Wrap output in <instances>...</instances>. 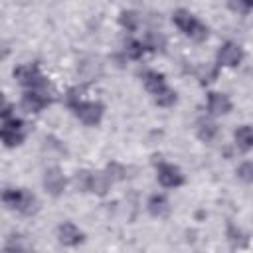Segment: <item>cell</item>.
Returning <instances> with one entry per match:
<instances>
[{"label": "cell", "mask_w": 253, "mask_h": 253, "mask_svg": "<svg viewBox=\"0 0 253 253\" xmlns=\"http://www.w3.org/2000/svg\"><path fill=\"white\" fill-rule=\"evenodd\" d=\"M174 24H176L188 38H192V40H196V42H202V40L208 38V28H206L194 14H190V12L184 10V8H180V10L174 12Z\"/></svg>", "instance_id": "6da1fadb"}, {"label": "cell", "mask_w": 253, "mask_h": 253, "mask_svg": "<svg viewBox=\"0 0 253 253\" xmlns=\"http://www.w3.org/2000/svg\"><path fill=\"white\" fill-rule=\"evenodd\" d=\"M2 200L4 204L10 208V210H16L20 213H34L38 210V202H36V196L26 192V190H4L2 194Z\"/></svg>", "instance_id": "7a4b0ae2"}, {"label": "cell", "mask_w": 253, "mask_h": 253, "mask_svg": "<svg viewBox=\"0 0 253 253\" xmlns=\"http://www.w3.org/2000/svg\"><path fill=\"white\" fill-rule=\"evenodd\" d=\"M14 77L20 81V85L30 87V91H47V79L40 73L38 65H34V63L16 67Z\"/></svg>", "instance_id": "3957f363"}, {"label": "cell", "mask_w": 253, "mask_h": 253, "mask_svg": "<svg viewBox=\"0 0 253 253\" xmlns=\"http://www.w3.org/2000/svg\"><path fill=\"white\" fill-rule=\"evenodd\" d=\"M75 109V115L85 123V125H97L103 117V105L95 101H77L71 105Z\"/></svg>", "instance_id": "277c9868"}, {"label": "cell", "mask_w": 253, "mask_h": 253, "mask_svg": "<svg viewBox=\"0 0 253 253\" xmlns=\"http://www.w3.org/2000/svg\"><path fill=\"white\" fill-rule=\"evenodd\" d=\"M22 126H24V123H22L20 119H16V117L4 119V123H2V142H4L8 148L22 144V140H24Z\"/></svg>", "instance_id": "5b68a950"}, {"label": "cell", "mask_w": 253, "mask_h": 253, "mask_svg": "<svg viewBox=\"0 0 253 253\" xmlns=\"http://www.w3.org/2000/svg\"><path fill=\"white\" fill-rule=\"evenodd\" d=\"M243 59V49L233 43V42H227L219 47L217 51V63L219 65H225V67H235L239 61Z\"/></svg>", "instance_id": "8992f818"}, {"label": "cell", "mask_w": 253, "mask_h": 253, "mask_svg": "<svg viewBox=\"0 0 253 253\" xmlns=\"http://www.w3.org/2000/svg\"><path fill=\"white\" fill-rule=\"evenodd\" d=\"M158 182L164 188H176L184 184V176L180 172V168H176L174 164H160L158 166Z\"/></svg>", "instance_id": "52a82bcc"}, {"label": "cell", "mask_w": 253, "mask_h": 253, "mask_svg": "<svg viewBox=\"0 0 253 253\" xmlns=\"http://www.w3.org/2000/svg\"><path fill=\"white\" fill-rule=\"evenodd\" d=\"M49 103L47 91H26L22 97V107L28 113H40Z\"/></svg>", "instance_id": "ba28073f"}, {"label": "cell", "mask_w": 253, "mask_h": 253, "mask_svg": "<svg viewBox=\"0 0 253 253\" xmlns=\"http://www.w3.org/2000/svg\"><path fill=\"white\" fill-rule=\"evenodd\" d=\"M43 186L51 196H59L65 190V176L59 168H49L43 174Z\"/></svg>", "instance_id": "9c48e42d"}, {"label": "cell", "mask_w": 253, "mask_h": 253, "mask_svg": "<svg viewBox=\"0 0 253 253\" xmlns=\"http://www.w3.org/2000/svg\"><path fill=\"white\" fill-rule=\"evenodd\" d=\"M57 237H59V243H61V245H67V247L79 245V243L83 241V233H81L79 227H75L71 221H65V223L59 225Z\"/></svg>", "instance_id": "30bf717a"}, {"label": "cell", "mask_w": 253, "mask_h": 253, "mask_svg": "<svg viewBox=\"0 0 253 253\" xmlns=\"http://www.w3.org/2000/svg\"><path fill=\"white\" fill-rule=\"evenodd\" d=\"M208 109L211 115H225L231 109V101L223 93H210L208 95Z\"/></svg>", "instance_id": "8fae6325"}, {"label": "cell", "mask_w": 253, "mask_h": 253, "mask_svg": "<svg viewBox=\"0 0 253 253\" xmlns=\"http://www.w3.org/2000/svg\"><path fill=\"white\" fill-rule=\"evenodd\" d=\"M235 144H237V148L243 150V152L251 150V148H253V126H249V125L239 126V128L235 130Z\"/></svg>", "instance_id": "7c38bea8"}, {"label": "cell", "mask_w": 253, "mask_h": 253, "mask_svg": "<svg viewBox=\"0 0 253 253\" xmlns=\"http://www.w3.org/2000/svg\"><path fill=\"white\" fill-rule=\"evenodd\" d=\"M109 182H111L109 174L93 172V174H89V186H87V190H91V192H95V194H101V196H103V194L109 190Z\"/></svg>", "instance_id": "4fadbf2b"}, {"label": "cell", "mask_w": 253, "mask_h": 253, "mask_svg": "<svg viewBox=\"0 0 253 253\" xmlns=\"http://www.w3.org/2000/svg\"><path fill=\"white\" fill-rule=\"evenodd\" d=\"M142 79H144V87H146L152 95H156L158 91H162V89L166 87V83H164V75L158 73V71H146V73L142 75Z\"/></svg>", "instance_id": "5bb4252c"}, {"label": "cell", "mask_w": 253, "mask_h": 253, "mask_svg": "<svg viewBox=\"0 0 253 253\" xmlns=\"http://www.w3.org/2000/svg\"><path fill=\"white\" fill-rule=\"evenodd\" d=\"M196 132H198V136L202 138V140H211L213 136H215V132H217V125L213 123V121H210V119H200L198 121V126H196Z\"/></svg>", "instance_id": "9a60e30c"}, {"label": "cell", "mask_w": 253, "mask_h": 253, "mask_svg": "<svg viewBox=\"0 0 253 253\" xmlns=\"http://www.w3.org/2000/svg\"><path fill=\"white\" fill-rule=\"evenodd\" d=\"M148 211H150L152 215H156V217L164 215V213L168 211V200H166L162 194L150 196V200H148Z\"/></svg>", "instance_id": "2e32d148"}, {"label": "cell", "mask_w": 253, "mask_h": 253, "mask_svg": "<svg viewBox=\"0 0 253 253\" xmlns=\"http://www.w3.org/2000/svg\"><path fill=\"white\" fill-rule=\"evenodd\" d=\"M174 101H176V93L168 87H164L162 91H158L154 95V103L160 105V107H170V105H174Z\"/></svg>", "instance_id": "e0dca14e"}, {"label": "cell", "mask_w": 253, "mask_h": 253, "mask_svg": "<svg viewBox=\"0 0 253 253\" xmlns=\"http://www.w3.org/2000/svg\"><path fill=\"white\" fill-rule=\"evenodd\" d=\"M4 253H26L24 243H22V237H20V235H10V237L6 239Z\"/></svg>", "instance_id": "ac0fdd59"}, {"label": "cell", "mask_w": 253, "mask_h": 253, "mask_svg": "<svg viewBox=\"0 0 253 253\" xmlns=\"http://www.w3.org/2000/svg\"><path fill=\"white\" fill-rule=\"evenodd\" d=\"M144 47H146V45H142L140 42L130 40V42L126 43V47H125V53H126V57H130V59H138V57H142Z\"/></svg>", "instance_id": "d6986e66"}, {"label": "cell", "mask_w": 253, "mask_h": 253, "mask_svg": "<svg viewBox=\"0 0 253 253\" xmlns=\"http://www.w3.org/2000/svg\"><path fill=\"white\" fill-rule=\"evenodd\" d=\"M121 24H123V28H126V30L132 32V30L138 26V14L132 12V10L123 12V14H121Z\"/></svg>", "instance_id": "ffe728a7"}, {"label": "cell", "mask_w": 253, "mask_h": 253, "mask_svg": "<svg viewBox=\"0 0 253 253\" xmlns=\"http://www.w3.org/2000/svg\"><path fill=\"white\" fill-rule=\"evenodd\" d=\"M237 176H239L243 182H253V162H251V160L243 162V164L237 168Z\"/></svg>", "instance_id": "44dd1931"}, {"label": "cell", "mask_w": 253, "mask_h": 253, "mask_svg": "<svg viewBox=\"0 0 253 253\" xmlns=\"http://www.w3.org/2000/svg\"><path fill=\"white\" fill-rule=\"evenodd\" d=\"M148 47H152V49H158V47H162L164 45V38H156V34H150L148 36V43H146Z\"/></svg>", "instance_id": "7402d4cb"}, {"label": "cell", "mask_w": 253, "mask_h": 253, "mask_svg": "<svg viewBox=\"0 0 253 253\" xmlns=\"http://www.w3.org/2000/svg\"><path fill=\"white\" fill-rule=\"evenodd\" d=\"M233 10H241V12H247L249 8H253V2H237V4H229Z\"/></svg>", "instance_id": "603a6c76"}]
</instances>
